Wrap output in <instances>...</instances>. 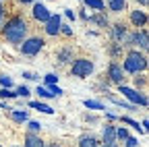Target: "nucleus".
I'll list each match as a JSON object with an SVG mask.
<instances>
[{"label": "nucleus", "mask_w": 149, "mask_h": 147, "mask_svg": "<svg viewBox=\"0 0 149 147\" xmlns=\"http://www.w3.org/2000/svg\"><path fill=\"white\" fill-rule=\"evenodd\" d=\"M17 95H23V98H27V95H29V89H27L25 85H21V87L17 89Z\"/></svg>", "instance_id": "31"}, {"label": "nucleus", "mask_w": 149, "mask_h": 147, "mask_svg": "<svg viewBox=\"0 0 149 147\" xmlns=\"http://www.w3.org/2000/svg\"><path fill=\"white\" fill-rule=\"evenodd\" d=\"M87 21L95 23V25H100V27H106V25H108V17H106V10H97V15H89V17H87Z\"/></svg>", "instance_id": "13"}, {"label": "nucleus", "mask_w": 149, "mask_h": 147, "mask_svg": "<svg viewBox=\"0 0 149 147\" xmlns=\"http://www.w3.org/2000/svg\"><path fill=\"white\" fill-rule=\"evenodd\" d=\"M25 147H46V145L35 133H27L25 135Z\"/></svg>", "instance_id": "15"}, {"label": "nucleus", "mask_w": 149, "mask_h": 147, "mask_svg": "<svg viewBox=\"0 0 149 147\" xmlns=\"http://www.w3.org/2000/svg\"><path fill=\"white\" fill-rule=\"evenodd\" d=\"M126 27L122 25V23H116V25H112V40H114L116 44H122L124 40H126Z\"/></svg>", "instance_id": "11"}, {"label": "nucleus", "mask_w": 149, "mask_h": 147, "mask_svg": "<svg viewBox=\"0 0 149 147\" xmlns=\"http://www.w3.org/2000/svg\"><path fill=\"white\" fill-rule=\"evenodd\" d=\"M108 77H110V81H112V83L122 85V83H124V68H122V64H118V62H110Z\"/></svg>", "instance_id": "7"}, {"label": "nucleus", "mask_w": 149, "mask_h": 147, "mask_svg": "<svg viewBox=\"0 0 149 147\" xmlns=\"http://www.w3.org/2000/svg\"><path fill=\"white\" fill-rule=\"evenodd\" d=\"M128 46H139L143 52L149 48V38H147V29H141V31H135V33H130L126 35V40H124Z\"/></svg>", "instance_id": "5"}, {"label": "nucleus", "mask_w": 149, "mask_h": 147, "mask_svg": "<svg viewBox=\"0 0 149 147\" xmlns=\"http://www.w3.org/2000/svg\"><path fill=\"white\" fill-rule=\"evenodd\" d=\"M4 21V6H2V0H0V25Z\"/></svg>", "instance_id": "35"}, {"label": "nucleus", "mask_w": 149, "mask_h": 147, "mask_svg": "<svg viewBox=\"0 0 149 147\" xmlns=\"http://www.w3.org/2000/svg\"><path fill=\"white\" fill-rule=\"evenodd\" d=\"M48 91H50V93H52V95H62V93H64V91H62L60 87H56V83H52V85H48Z\"/></svg>", "instance_id": "26"}, {"label": "nucleus", "mask_w": 149, "mask_h": 147, "mask_svg": "<svg viewBox=\"0 0 149 147\" xmlns=\"http://www.w3.org/2000/svg\"><path fill=\"white\" fill-rule=\"evenodd\" d=\"M60 33H64V35H72V27H70V25H62V23H60Z\"/></svg>", "instance_id": "30"}, {"label": "nucleus", "mask_w": 149, "mask_h": 147, "mask_svg": "<svg viewBox=\"0 0 149 147\" xmlns=\"http://www.w3.org/2000/svg\"><path fill=\"white\" fill-rule=\"evenodd\" d=\"M108 8L112 13H122L126 10V0H108Z\"/></svg>", "instance_id": "16"}, {"label": "nucleus", "mask_w": 149, "mask_h": 147, "mask_svg": "<svg viewBox=\"0 0 149 147\" xmlns=\"http://www.w3.org/2000/svg\"><path fill=\"white\" fill-rule=\"evenodd\" d=\"M48 147H60V145H48Z\"/></svg>", "instance_id": "39"}, {"label": "nucleus", "mask_w": 149, "mask_h": 147, "mask_svg": "<svg viewBox=\"0 0 149 147\" xmlns=\"http://www.w3.org/2000/svg\"><path fill=\"white\" fill-rule=\"evenodd\" d=\"M120 120H122V122H126V124H130V126H133V128H137V131H139V133H145V131H143V126H139V122H135L133 118H128V116H122Z\"/></svg>", "instance_id": "22"}, {"label": "nucleus", "mask_w": 149, "mask_h": 147, "mask_svg": "<svg viewBox=\"0 0 149 147\" xmlns=\"http://www.w3.org/2000/svg\"><path fill=\"white\" fill-rule=\"evenodd\" d=\"M79 147H100V143H97V139H95V137L85 135V137H81V139H79Z\"/></svg>", "instance_id": "17"}, {"label": "nucleus", "mask_w": 149, "mask_h": 147, "mask_svg": "<svg viewBox=\"0 0 149 147\" xmlns=\"http://www.w3.org/2000/svg\"><path fill=\"white\" fill-rule=\"evenodd\" d=\"M147 85V79H145V75H141V77H135V87H145Z\"/></svg>", "instance_id": "29"}, {"label": "nucleus", "mask_w": 149, "mask_h": 147, "mask_svg": "<svg viewBox=\"0 0 149 147\" xmlns=\"http://www.w3.org/2000/svg\"><path fill=\"white\" fill-rule=\"evenodd\" d=\"M64 15L68 17V19H74V13H72L70 8H64Z\"/></svg>", "instance_id": "36"}, {"label": "nucleus", "mask_w": 149, "mask_h": 147, "mask_svg": "<svg viewBox=\"0 0 149 147\" xmlns=\"http://www.w3.org/2000/svg\"><path fill=\"white\" fill-rule=\"evenodd\" d=\"M10 118L17 120V122H25L27 120V112H19V110H15V112H10Z\"/></svg>", "instance_id": "21"}, {"label": "nucleus", "mask_w": 149, "mask_h": 147, "mask_svg": "<svg viewBox=\"0 0 149 147\" xmlns=\"http://www.w3.org/2000/svg\"><path fill=\"white\" fill-rule=\"evenodd\" d=\"M100 147H118V143H112V145H108V143H102Z\"/></svg>", "instance_id": "37"}, {"label": "nucleus", "mask_w": 149, "mask_h": 147, "mask_svg": "<svg viewBox=\"0 0 149 147\" xmlns=\"http://www.w3.org/2000/svg\"><path fill=\"white\" fill-rule=\"evenodd\" d=\"M118 87H120V93H122L124 98H128L130 102H133V106H143V108H145V106L149 104V102H147V98H145L143 93H139V91H135V89L126 87L124 83H122V85H118Z\"/></svg>", "instance_id": "6"}, {"label": "nucleus", "mask_w": 149, "mask_h": 147, "mask_svg": "<svg viewBox=\"0 0 149 147\" xmlns=\"http://www.w3.org/2000/svg\"><path fill=\"white\" fill-rule=\"evenodd\" d=\"M0 85H2V87H13V79L10 77H6V75H0Z\"/></svg>", "instance_id": "25"}, {"label": "nucleus", "mask_w": 149, "mask_h": 147, "mask_svg": "<svg viewBox=\"0 0 149 147\" xmlns=\"http://www.w3.org/2000/svg\"><path fill=\"white\" fill-rule=\"evenodd\" d=\"M29 106L35 108L37 112H44V114H52V112H54L50 106H46V104H42V102H29Z\"/></svg>", "instance_id": "19"}, {"label": "nucleus", "mask_w": 149, "mask_h": 147, "mask_svg": "<svg viewBox=\"0 0 149 147\" xmlns=\"http://www.w3.org/2000/svg\"><path fill=\"white\" fill-rule=\"evenodd\" d=\"M40 128H42V124H40V122H29V131H31V133H37Z\"/></svg>", "instance_id": "33"}, {"label": "nucleus", "mask_w": 149, "mask_h": 147, "mask_svg": "<svg viewBox=\"0 0 149 147\" xmlns=\"http://www.w3.org/2000/svg\"><path fill=\"white\" fill-rule=\"evenodd\" d=\"M102 137H104V143H108V145H112V143H116V126H112V124H108V126L104 128V133H102Z\"/></svg>", "instance_id": "14"}, {"label": "nucleus", "mask_w": 149, "mask_h": 147, "mask_svg": "<svg viewBox=\"0 0 149 147\" xmlns=\"http://www.w3.org/2000/svg\"><path fill=\"white\" fill-rule=\"evenodd\" d=\"M0 98H4V100H10V98H17V91H10L8 87H4L2 91H0Z\"/></svg>", "instance_id": "23"}, {"label": "nucleus", "mask_w": 149, "mask_h": 147, "mask_svg": "<svg viewBox=\"0 0 149 147\" xmlns=\"http://www.w3.org/2000/svg\"><path fill=\"white\" fill-rule=\"evenodd\" d=\"M21 4H29V2H35V0H19Z\"/></svg>", "instance_id": "38"}, {"label": "nucleus", "mask_w": 149, "mask_h": 147, "mask_svg": "<svg viewBox=\"0 0 149 147\" xmlns=\"http://www.w3.org/2000/svg\"><path fill=\"white\" fill-rule=\"evenodd\" d=\"M128 137V131H126V128L124 126H120V128H116V139H120V141H124Z\"/></svg>", "instance_id": "24"}, {"label": "nucleus", "mask_w": 149, "mask_h": 147, "mask_svg": "<svg viewBox=\"0 0 149 147\" xmlns=\"http://www.w3.org/2000/svg\"><path fill=\"white\" fill-rule=\"evenodd\" d=\"M130 23H133L135 27H145L147 25V13L145 10H133L130 13Z\"/></svg>", "instance_id": "12"}, {"label": "nucleus", "mask_w": 149, "mask_h": 147, "mask_svg": "<svg viewBox=\"0 0 149 147\" xmlns=\"http://www.w3.org/2000/svg\"><path fill=\"white\" fill-rule=\"evenodd\" d=\"M56 60H58L60 64H68V62H72V60H74V52H72V48H70V46L60 48L58 54H56Z\"/></svg>", "instance_id": "10"}, {"label": "nucleus", "mask_w": 149, "mask_h": 147, "mask_svg": "<svg viewBox=\"0 0 149 147\" xmlns=\"http://www.w3.org/2000/svg\"><path fill=\"white\" fill-rule=\"evenodd\" d=\"M31 15H33V19H35V21H42V23H46V21L50 19V15H52V13H50V10H48V8H46L42 2H35V4H33Z\"/></svg>", "instance_id": "8"}, {"label": "nucleus", "mask_w": 149, "mask_h": 147, "mask_svg": "<svg viewBox=\"0 0 149 147\" xmlns=\"http://www.w3.org/2000/svg\"><path fill=\"white\" fill-rule=\"evenodd\" d=\"M60 15H50V19L46 21V33L48 35H58L60 33Z\"/></svg>", "instance_id": "9"}, {"label": "nucleus", "mask_w": 149, "mask_h": 147, "mask_svg": "<svg viewBox=\"0 0 149 147\" xmlns=\"http://www.w3.org/2000/svg\"><path fill=\"white\" fill-rule=\"evenodd\" d=\"M85 6L93 8V10H106V4H104V0H83Z\"/></svg>", "instance_id": "18"}, {"label": "nucleus", "mask_w": 149, "mask_h": 147, "mask_svg": "<svg viewBox=\"0 0 149 147\" xmlns=\"http://www.w3.org/2000/svg\"><path fill=\"white\" fill-rule=\"evenodd\" d=\"M70 72H72V77L85 79V77H89L93 72V62L89 58H77L72 62V66H70Z\"/></svg>", "instance_id": "3"}, {"label": "nucleus", "mask_w": 149, "mask_h": 147, "mask_svg": "<svg viewBox=\"0 0 149 147\" xmlns=\"http://www.w3.org/2000/svg\"><path fill=\"white\" fill-rule=\"evenodd\" d=\"M124 145H126V147H139V141H137L135 137H126V139H124Z\"/></svg>", "instance_id": "28"}, {"label": "nucleus", "mask_w": 149, "mask_h": 147, "mask_svg": "<svg viewBox=\"0 0 149 147\" xmlns=\"http://www.w3.org/2000/svg\"><path fill=\"white\" fill-rule=\"evenodd\" d=\"M35 93L40 95V98H54V95L50 93V91H48V87H37V91H35Z\"/></svg>", "instance_id": "27"}, {"label": "nucleus", "mask_w": 149, "mask_h": 147, "mask_svg": "<svg viewBox=\"0 0 149 147\" xmlns=\"http://www.w3.org/2000/svg\"><path fill=\"white\" fill-rule=\"evenodd\" d=\"M44 48V40L42 38H25L21 42V52L25 56H35L40 54V50Z\"/></svg>", "instance_id": "4"}, {"label": "nucleus", "mask_w": 149, "mask_h": 147, "mask_svg": "<svg viewBox=\"0 0 149 147\" xmlns=\"http://www.w3.org/2000/svg\"><path fill=\"white\" fill-rule=\"evenodd\" d=\"M13 147H19V145H13Z\"/></svg>", "instance_id": "40"}, {"label": "nucleus", "mask_w": 149, "mask_h": 147, "mask_svg": "<svg viewBox=\"0 0 149 147\" xmlns=\"http://www.w3.org/2000/svg\"><path fill=\"white\" fill-rule=\"evenodd\" d=\"M23 77L29 79V81H35V79H40V75H35V72H23Z\"/></svg>", "instance_id": "34"}, {"label": "nucleus", "mask_w": 149, "mask_h": 147, "mask_svg": "<svg viewBox=\"0 0 149 147\" xmlns=\"http://www.w3.org/2000/svg\"><path fill=\"white\" fill-rule=\"evenodd\" d=\"M27 31H29V27H27L23 17H13V19H8L2 25V35L10 44H21L27 38Z\"/></svg>", "instance_id": "1"}, {"label": "nucleus", "mask_w": 149, "mask_h": 147, "mask_svg": "<svg viewBox=\"0 0 149 147\" xmlns=\"http://www.w3.org/2000/svg\"><path fill=\"white\" fill-rule=\"evenodd\" d=\"M44 79H46V83H48V85H52V83H56V81H58V77H56V75H52V72H50V75H46Z\"/></svg>", "instance_id": "32"}, {"label": "nucleus", "mask_w": 149, "mask_h": 147, "mask_svg": "<svg viewBox=\"0 0 149 147\" xmlns=\"http://www.w3.org/2000/svg\"><path fill=\"white\" fill-rule=\"evenodd\" d=\"M83 104H85L87 110H106L104 104H102V102H95V100H85Z\"/></svg>", "instance_id": "20"}, {"label": "nucleus", "mask_w": 149, "mask_h": 147, "mask_svg": "<svg viewBox=\"0 0 149 147\" xmlns=\"http://www.w3.org/2000/svg\"><path fill=\"white\" fill-rule=\"evenodd\" d=\"M122 68L130 75H139V72H145L147 70V56L139 50H130L126 54V58L122 62Z\"/></svg>", "instance_id": "2"}]
</instances>
